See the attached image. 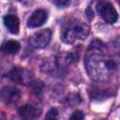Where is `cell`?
<instances>
[{"instance_id": "5b68a950", "label": "cell", "mask_w": 120, "mask_h": 120, "mask_svg": "<svg viewBox=\"0 0 120 120\" xmlns=\"http://www.w3.org/2000/svg\"><path fill=\"white\" fill-rule=\"evenodd\" d=\"M8 77L15 82L21 84H26L32 82L33 76L31 72L22 68H14L8 74Z\"/></svg>"}, {"instance_id": "8fae6325", "label": "cell", "mask_w": 120, "mask_h": 120, "mask_svg": "<svg viewBox=\"0 0 120 120\" xmlns=\"http://www.w3.org/2000/svg\"><path fill=\"white\" fill-rule=\"evenodd\" d=\"M74 60V55L72 53H66L65 55L59 58V65L61 66H68Z\"/></svg>"}, {"instance_id": "5bb4252c", "label": "cell", "mask_w": 120, "mask_h": 120, "mask_svg": "<svg viewBox=\"0 0 120 120\" xmlns=\"http://www.w3.org/2000/svg\"><path fill=\"white\" fill-rule=\"evenodd\" d=\"M84 118V114L81 111H76L73 112V114L70 116V119H82Z\"/></svg>"}, {"instance_id": "9a60e30c", "label": "cell", "mask_w": 120, "mask_h": 120, "mask_svg": "<svg viewBox=\"0 0 120 120\" xmlns=\"http://www.w3.org/2000/svg\"><path fill=\"white\" fill-rule=\"evenodd\" d=\"M86 17H87L88 21H91L93 19L94 14H93V11H92L91 8H87V9H86Z\"/></svg>"}, {"instance_id": "30bf717a", "label": "cell", "mask_w": 120, "mask_h": 120, "mask_svg": "<svg viewBox=\"0 0 120 120\" xmlns=\"http://www.w3.org/2000/svg\"><path fill=\"white\" fill-rule=\"evenodd\" d=\"M20 48H21V46H20V43L18 41L8 40L3 44V46L1 47V50L6 53L15 54L20 51Z\"/></svg>"}, {"instance_id": "4fadbf2b", "label": "cell", "mask_w": 120, "mask_h": 120, "mask_svg": "<svg viewBox=\"0 0 120 120\" xmlns=\"http://www.w3.org/2000/svg\"><path fill=\"white\" fill-rule=\"evenodd\" d=\"M45 117H46V119H54V118H56L57 117V111H56V109H54V108L51 109L47 112Z\"/></svg>"}, {"instance_id": "3957f363", "label": "cell", "mask_w": 120, "mask_h": 120, "mask_svg": "<svg viewBox=\"0 0 120 120\" xmlns=\"http://www.w3.org/2000/svg\"><path fill=\"white\" fill-rule=\"evenodd\" d=\"M98 12L108 23H114L118 19V14L111 3L101 2L98 5Z\"/></svg>"}, {"instance_id": "7c38bea8", "label": "cell", "mask_w": 120, "mask_h": 120, "mask_svg": "<svg viewBox=\"0 0 120 120\" xmlns=\"http://www.w3.org/2000/svg\"><path fill=\"white\" fill-rule=\"evenodd\" d=\"M52 3H53L55 6L59 7V8H65L68 7L70 3V0H49Z\"/></svg>"}, {"instance_id": "7a4b0ae2", "label": "cell", "mask_w": 120, "mask_h": 120, "mask_svg": "<svg viewBox=\"0 0 120 120\" xmlns=\"http://www.w3.org/2000/svg\"><path fill=\"white\" fill-rule=\"evenodd\" d=\"M90 32V26L77 19L68 21L62 28L61 39L65 43H74L77 40L84 39Z\"/></svg>"}, {"instance_id": "8992f818", "label": "cell", "mask_w": 120, "mask_h": 120, "mask_svg": "<svg viewBox=\"0 0 120 120\" xmlns=\"http://www.w3.org/2000/svg\"><path fill=\"white\" fill-rule=\"evenodd\" d=\"M20 98V92L15 87L6 86L0 91V100L5 104H12Z\"/></svg>"}, {"instance_id": "9c48e42d", "label": "cell", "mask_w": 120, "mask_h": 120, "mask_svg": "<svg viewBox=\"0 0 120 120\" xmlns=\"http://www.w3.org/2000/svg\"><path fill=\"white\" fill-rule=\"evenodd\" d=\"M4 23L11 34H18L20 30V21L15 15H7L4 17Z\"/></svg>"}, {"instance_id": "ba28073f", "label": "cell", "mask_w": 120, "mask_h": 120, "mask_svg": "<svg viewBox=\"0 0 120 120\" xmlns=\"http://www.w3.org/2000/svg\"><path fill=\"white\" fill-rule=\"evenodd\" d=\"M18 112L23 119H36L40 115V111L31 104H25L22 106Z\"/></svg>"}, {"instance_id": "52a82bcc", "label": "cell", "mask_w": 120, "mask_h": 120, "mask_svg": "<svg viewBox=\"0 0 120 120\" xmlns=\"http://www.w3.org/2000/svg\"><path fill=\"white\" fill-rule=\"evenodd\" d=\"M47 18H48V14L45 10L38 9V10L34 11L32 13V15L30 16V18L28 19L27 26L31 27V28L39 27L45 23V22L47 21Z\"/></svg>"}, {"instance_id": "6da1fadb", "label": "cell", "mask_w": 120, "mask_h": 120, "mask_svg": "<svg viewBox=\"0 0 120 120\" xmlns=\"http://www.w3.org/2000/svg\"><path fill=\"white\" fill-rule=\"evenodd\" d=\"M102 43L94 40L88 47L85 55V68L90 78L97 82H103L110 77L111 72L117 68L114 60L107 57L102 50Z\"/></svg>"}, {"instance_id": "277c9868", "label": "cell", "mask_w": 120, "mask_h": 120, "mask_svg": "<svg viewBox=\"0 0 120 120\" xmlns=\"http://www.w3.org/2000/svg\"><path fill=\"white\" fill-rule=\"evenodd\" d=\"M52 38V31L50 29H43L38 32H36L29 38L30 44L34 48L41 49L48 45Z\"/></svg>"}]
</instances>
